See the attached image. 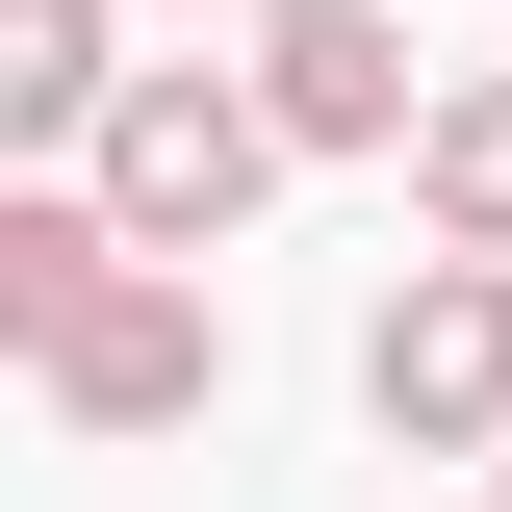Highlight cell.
Here are the masks:
<instances>
[{"instance_id": "cell-1", "label": "cell", "mask_w": 512, "mask_h": 512, "mask_svg": "<svg viewBox=\"0 0 512 512\" xmlns=\"http://www.w3.org/2000/svg\"><path fill=\"white\" fill-rule=\"evenodd\" d=\"M256 180H282V103H256V77H128V103H103V205H128V256H205Z\"/></svg>"}, {"instance_id": "cell-2", "label": "cell", "mask_w": 512, "mask_h": 512, "mask_svg": "<svg viewBox=\"0 0 512 512\" xmlns=\"http://www.w3.org/2000/svg\"><path fill=\"white\" fill-rule=\"evenodd\" d=\"M26 384H52L77 436H180L205 384H231V308H205V256H128V282H103V308H77Z\"/></svg>"}, {"instance_id": "cell-3", "label": "cell", "mask_w": 512, "mask_h": 512, "mask_svg": "<svg viewBox=\"0 0 512 512\" xmlns=\"http://www.w3.org/2000/svg\"><path fill=\"white\" fill-rule=\"evenodd\" d=\"M359 384H384L410 461H512V256H436V282L359 333Z\"/></svg>"}, {"instance_id": "cell-4", "label": "cell", "mask_w": 512, "mask_h": 512, "mask_svg": "<svg viewBox=\"0 0 512 512\" xmlns=\"http://www.w3.org/2000/svg\"><path fill=\"white\" fill-rule=\"evenodd\" d=\"M256 103H282V154H384L410 128V26L384 0H282L256 26Z\"/></svg>"}, {"instance_id": "cell-5", "label": "cell", "mask_w": 512, "mask_h": 512, "mask_svg": "<svg viewBox=\"0 0 512 512\" xmlns=\"http://www.w3.org/2000/svg\"><path fill=\"white\" fill-rule=\"evenodd\" d=\"M128 52H103V0H0V128H103Z\"/></svg>"}, {"instance_id": "cell-6", "label": "cell", "mask_w": 512, "mask_h": 512, "mask_svg": "<svg viewBox=\"0 0 512 512\" xmlns=\"http://www.w3.org/2000/svg\"><path fill=\"white\" fill-rule=\"evenodd\" d=\"M410 180H436V231H461V256H512V77H461V103L410 128Z\"/></svg>"}, {"instance_id": "cell-7", "label": "cell", "mask_w": 512, "mask_h": 512, "mask_svg": "<svg viewBox=\"0 0 512 512\" xmlns=\"http://www.w3.org/2000/svg\"><path fill=\"white\" fill-rule=\"evenodd\" d=\"M256 26H282V0H256Z\"/></svg>"}]
</instances>
